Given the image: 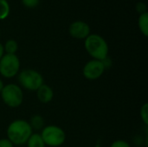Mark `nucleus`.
<instances>
[{
    "label": "nucleus",
    "mask_w": 148,
    "mask_h": 147,
    "mask_svg": "<svg viewBox=\"0 0 148 147\" xmlns=\"http://www.w3.org/2000/svg\"><path fill=\"white\" fill-rule=\"evenodd\" d=\"M138 27L144 36H148V13L140 14L138 19Z\"/></svg>",
    "instance_id": "9b49d317"
},
{
    "label": "nucleus",
    "mask_w": 148,
    "mask_h": 147,
    "mask_svg": "<svg viewBox=\"0 0 148 147\" xmlns=\"http://www.w3.org/2000/svg\"><path fill=\"white\" fill-rule=\"evenodd\" d=\"M101 62H102V64H103V66H104L105 69H108V68H110L112 67V65H113V62H112L111 58H110L108 55L106 58H104L103 60H101Z\"/></svg>",
    "instance_id": "6ab92c4d"
},
{
    "label": "nucleus",
    "mask_w": 148,
    "mask_h": 147,
    "mask_svg": "<svg viewBox=\"0 0 148 147\" xmlns=\"http://www.w3.org/2000/svg\"><path fill=\"white\" fill-rule=\"evenodd\" d=\"M17 49H18V43L14 39H10L6 41V42L3 45V50L5 54L16 55Z\"/></svg>",
    "instance_id": "ddd939ff"
},
{
    "label": "nucleus",
    "mask_w": 148,
    "mask_h": 147,
    "mask_svg": "<svg viewBox=\"0 0 148 147\" xmlns=\"http://www.w3.org/2000/svg\"><path fill=\"white\" fill-rule=\"evenodd\" d=\"M3 86H4L3 81V80L0 78V93H1V91H2V89H3Z\"/></svg>",
    "instance_id": "4be33fe9"
},
{
    "label": "nucleus",
    "mask_w": 148,
    "mask_h": 147,
    "mask_svg": "<svg viewBox=\"0 0 148 147\" xmlns=\"http://www.w3.org/2000/svg\"><path fill=\"white\" fill-rule=\"evenodd\" d=\"M69 33L73 38L86 39L90 35V27L83 21H75L69 25Z\"/></svg>",
    "instance_id": "6e6552de"
},
{
    "label": "nucleus",
    "mask_w": 148,
    "mask_h": 147,
    "mask_svg": "<svg viewBox=\"0 0 148 147\" xmlns=\"http://www.w3.org/2000/svg\"><path fill=\"white\" fill-rule=\"evenodd\" d=\"M33 133V130L29 123L24 120H13L7 127V139L14 146H23L26 144L29 138Z\"/></svg>",
    "instance_id": "f257e3e1"
},
{
    "label": "nucleus",
    "mask_w": 148,
    "mask_h": 147,
    "mask_svg": "<svg viewBox=\"0 0 148 147\" xmlns=\"http://www.w3.org/2000/svg\"><path fill=\"white\" fill-rule=\"evenodd\" d=\"M0 147H14V145L6 138L0 139Z\"/></svg>",
    "instance_id": "aec40b11"
},
{
    "label": "nucleus",
    "mask_w": 148,
    "mask_h": 147,
    "mask_svg": "<svg viewBox=\"0 0 148 147\" xmlns=\"http://www.w3.org/2000/svg\"><path fill=\"white\" fill-rule=\"evenodd\" d=\"M135 9L137 10V12L140 15V14H144L146 12H147V6L144 2H139L136 3Z\"/></svg>",
    "instance_id": "dca6fc26"
},
{
    "label": "nucleus",
    "mask_w": 148,
    "mask_h": 147,
    "mask_svg": "<svg viewBox=\"0 0 148 147\" xmlns=\"http://www.w3.org/2000/svg\"><path fill=\"white\" fill-rule=\"evenodd\" d=\"M84 47L88 55L95 60L101 61L108 55V44L98 34H90L84 42Z\"/></svg>",
    "instance_id": "f03ea898"
},
{
    "label": "nucleus",
    "mask_w": 148,
    "mask_h": 147,
    "mask_svg": "<svg viewBox=\"0 0 148 147\" xmlns=\"http://www.w3.org/2000/svg\"><path fill=\"white\" fill-rule=\"evenodd\" d=\"M27 147H46L39 133H32L26 142Z\"/></svg>",
    "instance_id": "9d476101"
},
{
    "label": "nucleus",
    "mask_w": 148,
    "mask_h": 147,
    "mask_svg": "<svg viewBox=\"0 0 148 147\" xmlns=\"http://www.w3.org/2000/svg\"><path fill=\"white\" fill-rule=\"evenodd\" d=\"M110 147H131L130 144L123 139H117L115 141H114Z\"/></svg>",
    "instance_id": "f3484780"
},
{
    "label": "nucleus",
    "mask_w": 148,
    "mask_h": 147,
    "mask_svg": "<svg viewBox=\"0 0 148 147\" xmlns=\"http://www.w3.org/2000/svg\"><path fill=\"white\" fill-rule=\"evenodd\" d=\"M36 97L38 101L43 104L50 102L54 98V91L47 84H42L36 91Z\"/></svg>",
    "instance_id": "1a4fd4ad"
},
{
    "label": "nucleus",
    "mask_w": 148,
    "mask_h": 147,
    "mask_svg": "<svg viewBox=\"0 0 148 147\" xmlns=\"http://www.w3.org/2000/svg\"><path fill=\"white\" fill-rule=\"evenodd\" d=\"M0 36H1V32H0Z\"/></svg>",
    "instance_id": "b1692460"
},
{
    "label": "nucleus",
    "mask_w": 148,
    "mask_h": 147,
    "mask_svg": "<svg viewBox=\"0 0 148 147\" xmlns=\"http://www.w3.org/2000/svg\"><path fill=\"white\" fill-rule=\"evenodd\" d=\"M4 55V50H3V45L2 43H0V59L3 57V55Z\"/></svg>",
    "instance_id": "412c9836"
},
{
    "label": "nucleus",
    "mask_w": 148,
    "mask_h": 147,
    "mask_svg": "<svg viewBox=\"0 0 148 147\" xmlns=\"http://www.w3.org/2000/svg\"><path fill=\"white\" fill-rule=\"evenodd\" d=\"M22 3L27 8H35L39 4L40 0H21Z\"/></svg>",
    "instance_id": "a211bd4d"
},
{
    "label": "nucleus",
    "mask_w": 148,
    "mask_h": 147,
    "mask_svg": "<svg viewBox=\"0 0 148 147\" xmlns=\"http://www.w3.org/2000/svg\"><path fill=\"white\" fill-rule=\"evenodd\" d=\"M105 70L106 69L101 61L92 59L84 65L82 68V75L87 80L95 81L101 78Z\"/></svg>",
    "instance_id": "0eeeda50"
},
{
    "label": "nucleus",
    "mask_w": 148,
    "mask_h": 147,
    "mask_svg": "<svg viewBox=\"0 0 148 147\" xmlns=\"http://www.w3.org/2000/svg\"><path fill=\"white\" fill-rule=\"evenodd\" d=\"M0 94L3 102L11 108L20 107L23 101V92L22 88L14 83L4 85Z\"/></svg>",
    "instance_id": "20e7f679"
},
{
    "label": "nucleus",
    "mask_w": 148,
    "mask_h": 147,
    "mask_svg": "<svg viewBox=\"0 0 148 147\" xmlns=\"http://www.w3.org/2000/svg\"><path fill=\"white\" fill-rule=\"evenodd\" d=\"M45 146L50 147H59L62 146L66 140V133L58 126L49 125L42 129L40 133Z\"/></svg>",
    "instance_id": "39448f33"
},
{
    "label": "nucleus",
    "mask_w": 148,
    "mask_h": 147,
    "mask_svg": "<svg viewBox=\"0 0 148 147\" xmlns=\"http://www.w3.org/2000/svg\"><path fill=\"white\" fill-rule=\"evenodd\" d=\"M10 11V4L7 0H0V20H4L8 17Z\"/></svg>",
    "instance_id": "4468645a"
},
{
    "label": "nucleus",
    "mask_w": 148,
    "mask_h": 147,
    "mask_svg": "<svg viewBox=\"0 0 148 147\" xmlns=\"http://www.w3.org/2000/svg\"><path fill=\"white\" fill-rule=\"evenodd\" d=\"M95 147H102V146H101L100 144H97V145H96V146H95Z\"/></svg>",
    "instance_id": "5701e85b"
},
{
    "label": "nucleus",
    "mask_w": 148,
    "mask_h": 147,
    "mask_svg": "<svg viewBox=\"0 0 148 147\" xmlns=\"http://www.w3.org/2000/svg\"><path fill=\"white\" fill-rule=\"evenodd\" d=\"M32 130H42L44 127V119L39 114L33 115L29 121Z\"/></svg>",
    "instance_id": "f8f14e48"
},
{
    "label": "nucleus",
    "mask_w": 148,
    "mask_h": 147,
    "mask_svg": "<svg viewBox=\"0 0 148 147\" xmlns=\"http://www.w3.org/2000/svg\"><path fill=\"white\" fill-rule=\"evenodd\" d=\"M20 71V60L16 55L4 54L0 59V75L7 79L13 78Z\"/></svg>",
    "instance_id": "423d86ee"
},
{
    "label": "nucleus",
    "mask_w": 148,
    "mask_h": 147,
    "mask_svg": "<svg viewBox=\"0 0 148 147\" xmlns=\"http://www.w3.org/2000/svg\"><path fill=\"white\" fill-rule=\"evenodd\" d=\"M140 118H141V120L143 121L144 125L146 126H147L148 125V104L147 103H145L141 108H140Z\"/></svg>",
    "instance_id": "2eb2a0df"
},
{
    "label": "nucleus",
    "mask_w": 148,
    "mask_h": 147,
    "mask_svg": "<svg viewBox=\"0 0 148 147\" xmlns=\"http://www.w3.org/2000/svg\"><path fill=\"white\" fill-rule=\"evenodd\" d=\"M19 86L28 91H36L44 82L42 75L35 69H23L17 75Z\"/></svg>",
    "instance_id": "7ed1b4c3"
}]
</instances>
